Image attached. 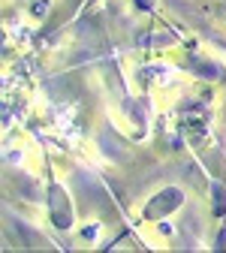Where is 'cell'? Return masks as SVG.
<instances>
[{
    "label": "cell",
    "mask_w": 226,
    "mask_h": 253,
    "mask_svg": "<svg viewBox=\"0 0 226 253\" xmlns=\"http://www.w3.org/2000/svg\"><path fill=\"white\" fill-rule=\"evenodd\" d=\"M48 211H51V223L57 229H70L73 226V205H70V196L60 184H51L48 190Z\"/></svg>",
    "instance_id": "cell-1"
},
{
    "label": "cell",
    "mask_w": 226,
    "mask_h": 253,
    "mask_svg": "<svg viewBox=\"0 0 226 253\" xmlns=\"http://www.w3.org/2000/svg\"><path fill=\"white\" fill-rule=\"evenodd\" d=\"M184 202V193L178 187H166V190H160V193L145 205V220H160V217H166L172 214L175 208H181Z\"/></svg>",
    "instance_id": "cell-2"
}]
</instances>
